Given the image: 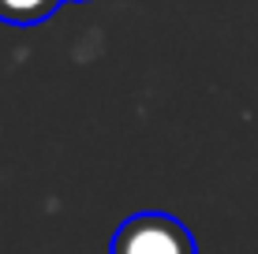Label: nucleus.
Returning a JSON list of instances; mask_svg holds the SVG:
<instances>
[{
	"label": "nucleus",
	"mask_w": 258,
	"mask_h": 254,
	"mask_svg": "<svg viewBox=\"0 0 258 254\" xmlns=\"http://www.w3.org/2000/svg\"><path fill=\"white\" fill-rule=\"evenodd\" d=\"M64 0H0V23L8 26H38L45 23Z\"/></svg>",
	"instance_id": "nucleus-2"
},
{
	"label": "nucleus",
	"mask_w": 258,
	"mask_h": 254,
	"mask_svg": "<svg viewBox=\"0 0 258 254\" xmlns=\"http://www.w3.org/2000/svg\"><path fill=\"white\" fill-rule=\"evenodd\" d=\"M109 254H199L187 224L168 213H135L116 228Z\"/></svg>",
	"instance_id": "nucleus-1"
}]
</instances>
